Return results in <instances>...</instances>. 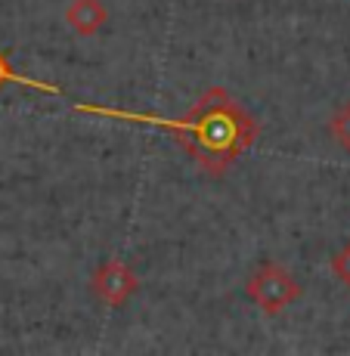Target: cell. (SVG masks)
I'll return each instance as SVG.
<instances>
[{
	"mask_svg": "<svg viewBox=\"0 0 350 356\" xmlns=\"http://www.w3.org/2000/svg\"><path fill=\"white\" fill-rule=\"evenodd\" d=\"M74 112L96 115V118L130 121V124H149L170 134L183 149L196 159V164L211 177H221L242 159L245 149L255 146L257 140V121L239 106L221 87H211L202 99L192 106L186 118H159L146 112H127V108L112 106H93V102H78Z\"/></svg>",
	"mask_w": 350,
	"mask_h": 356,
	"instance_id": "6da1fadb",
	"label": "cell"
},
{
	"mask_svg": "<svg viewBox=\"0 0 350 356\" xmlns=\"http://www.w3.org/2000/svg\"><path fill=\"white\" fill-rule=\"evenodd\" d=\"M245 294H248L264 313L276 316V313H283L288 304H294V300L301 298V285L283 264L264 260L248 276V282H245Z\"/></svg>",
	"mask_w": 350,
	"mask_h": 356,
	"instance_id": "7a4b0ae2",
	"label": "cell"
},
{
	"mask_svg": "<svg viewBox=\"0 0 350 356\" xmlns=\"http://www.w3.org/2000/svg\"><path fill=\"white\" fill-rule=\"evenodd\" d=\"M90 291H93V298L100 300V304L118 310V307H125L127 300L140 291V279H136L134 266H130L127 260L112 257V260H106L102 266H96V273L90 279Z\"/></svg>",
	"mask_w": 350,
	"mask_h": 356,
	"instance_id": "3957f363",
	"label": "cell"
},
{
	"mask_svg": "<svg viewBox=\"0 0 350 356\" xmlns=\"http://www.w3.org/2000/svg\"><path fill=\"white\" fill-rule=\"evenodd\" d=\"M109 13L106 6H102V0H72L65 10V22L68 29L74 34H81V38H90L106 25Z\"/></svg>",
	"mask_w": 350,
	"mask_h": 356,
	"instance_id": "277c9868",
	"label": "cell"
},
{
	"mask_svg": "<svg viewBox=\"0 0 350 356\" xmlns=\"http://www.w3.org/2000/svg\"><path fill=\"white\" fill-rule=\"evenodd\" d=\"M6 84H16V87H25V90H38V93H47V97H63V87L56 84H47V81H38V78H29V74H19L13 63L6 59V53H0V90Z\"/></svg>",
	"mask_w": 350,
	"mask_h": 356,
	"instance_id": "5b68a950",
	"label": "cell"
},
{
	"mask_svg": "<svg viewBox=\"0 0 350 356\" xmlns=\"http://www.w3.org/2000/svg\"><path fill=\"white\" fill-rule=\"evenodd\" d=\"M328 134H332V140L338 143L344 152H350V102H344V106L332 115V121H328Z\"/></svg>",
	"mask_w": 350,
	"mask_h": 356,
	"instance_id": "8992f818",
	"label": "cell"
},
{
	"mask_svg": "<svg viewBox=\"0 0 350 356\" xmlns=\"http://www.w3.org/2000/svg\"><path fill=\"white\" fill-rule=\"evenodd\" d=\"M332 270H335V276H338L341 282H344L347 289H350V242L338 251V254L332 257Z\"/></svg>",
	"mask_w": 350,
	"mask_h": 356,
	"instance_id": "52a82bcc",
	"label": "cell"
}]
</instances>
